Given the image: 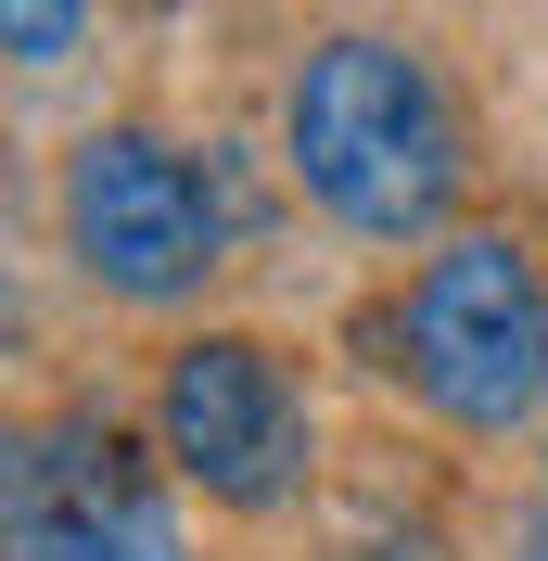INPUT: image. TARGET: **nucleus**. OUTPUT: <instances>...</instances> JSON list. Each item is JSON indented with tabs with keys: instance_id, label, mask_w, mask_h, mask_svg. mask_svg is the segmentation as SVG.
I'll list each match as a JSON object with an SVG mask.
<instances>
[{
	"instance_id": "f03ea898",
	"label": "nucleus",
	"mask_w": 548,
	"mask_h": 561,
	"mask_svg": "<svg viewBox=\"0 0 548 561\" xmlns=\"http://www.w3.org/2000/svg\"><path fill=\"white\" fill-rule=\"evenodd\" d=\"M383 370L459 434H511L548 409V280L511 230H446L409 294L370 319Z\"/></svg>"
},
{
	"instance_id": "7ed1b4c3",
	"label": "nucleus",
	"mask_w": 548,
	"mask_h": 561,
	"mask_svg": "<svg viewBox=\"0 0 548 561\" xmlns=\"http://www.w3.org/2000/svg\"><path fill=\"white\" fill-rule=\"evenodd\" d=\"M65 255L115 307H192L230 255V179L167 128H90L65 153Z\"/></svg>"
},
{
	"instance_id": "0eeeda50",
	"label": "nucleus",
	"mask_w": 548,
	"mask_h": 561,
	"mask_svg": "<svg viewBox=\"0 0 548 561\" xmlns=\"http://www.w3.org/2000/svg\"><path fill=\"white\" fill-rule=\"evenodd\" d=\"M511 561H548V472L523 485V511H511Z\"/></svg>"
},
{
	"instance_id": "20e7f679",
	"label": "nucleus",
	"mask_w": 548,
	"mask_h": 561,
	"mask_svg": "<svg viewBox=\"0 0 548 561\" xmlns=\"http://www.w3.org/2000/svg\"><path fill=\"white\" fill-rule=\"evenodd\" d=\"M153 447L192 497L217 511H294L319 472V434H307V383L281 370L255 332H205V345L167 357V383H153Z\"/></svg>"
},
{
	"instance_id": "39448f33",
	"label": "nucleus",
	"mask_w": 548,
	"mask_h": 561,
	"mask_svg": "<svg viewBox=\"0 0 548 561\" xmlns=\"http://www.w3.org/2000/svg\"><path fill=\"white\" fill-rule=\"evenodd\" d=\"M0 549L13 561H179V511L140 434L115 421H26L13 485H0Z\"/></svg>"
},
{
	"instance_id": "6e6552de",
	"label": "nucleus",
	"mask_w": 548,
	"mask_h": 561,
	"mask_svg": "<svg viewBox=\"0 0 548 561\" xmlns=\"http://www.w3.org/2000/svg\"><path fill=\"white\" fill-rule=\"evenodd\" d=\"M153 13H167V0H153Z\"/></svg>"
},
{
	"instance_id": "f257e3e1",
	"label": "nucleus",
	"mask_w": 548,
	"mask_h": 561,
	"mask_svg": "<svg viewBox=\"0 0 548 561\" xmlns=\"http://www.w3.org/2000/svg\"><path fill=\"white\" fill-rule=\"evenodd\" d=\"M281 167L357 243H434L459 217V179H472V115H459V90L421 65L409 38L344 26V38H319L294 65Z\"/></svg>"
},
{
	"instance_id": "423d86ee",
	"label": "nucleus",
	"mask_w": 548,
	"mask_h": 561,
	"mask_svg": "<svg viewBox=\"0 0 548 561\" xmlns=\"http://www.w3.org/2000/svg\"><path fill=\"white\" fill-rule=\"evenodd\" d=\"M77 38H90V0H0V51H13V77L77 65Z\"/></svg>"
}]
</instances>
